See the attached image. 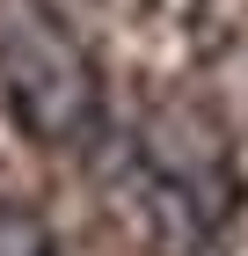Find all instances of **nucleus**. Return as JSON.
<instances>
[{"label": "nucleus", "instance_id": "nucleus-1", "mask_svg": "<svg viewBox=\"0 0 248 256\" xmlns=\"http://www.w3.org/2000/svg\"><path fill=\"white\" fill-rule=\"evenodd\" d=\"M7 96L22 102V118L37 132H51V139H66L88 118V66H80V52L44 15H22L7 30Z\"/></svg>", "mask_w": 248, "mask_h": 256}]
</instances>
